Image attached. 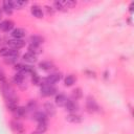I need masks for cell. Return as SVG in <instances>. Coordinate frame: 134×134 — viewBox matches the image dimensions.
<instances>
[{
    "instance_id": "4",
    "label": "cell",
    "mask_w": 134,
    "mask_h": 134,
    "mask_svg": "<svg viewBox=\"0 0 134 134\" xmlns=\"http://www.w3.org/2000/svg\"><path fill=\"white\" fill-rule=\"evenodd\" d=\"M62 77V74L59 73V72H53V73H50L43 82L42 84H47V85H53L54 83L59 82Z\"/></svg>"
},
{
    "instance_id": "15",
    "label": "cell",
    "mask_w": 134,
    "mask_h": 134,
    "mask_svg": "<svg viewBox=\"0 0 134 134\" xmlns=\"http://www.w3.org/2000/svg\"><path fill=\"white\" fill-rule=\"evenodd\" d=\"M3 10L6 13V14H10L14 9V5H13V2L9 1V0H5L3 1Z\"/></svg>"
},
{
    "instance_id": "29",
    "label": "cell",
    "mask_w": 134,
    "mask_h": 134,
    "mask_svg": "<svg viewBox=\"0 0 134 134\" xmlns=\"http://www.w3.org/2000/svg\"><path fill=\"white\" fill-rule=\"evenodd\" d=\"M82 95H83V93H82V90H81L80 88H76V89L73 90V97H74L75 99L82 97Z\"/></svg>"
},
{
    "instance_id": "33",
    "label": "cell",
    "mask_w": 134,
    "mask_h": 134,
    "mask_svg": "<svg viewBox=\"0 0 134 134\" xmlns=\"http://www.w3.org/2000/svg\"><path fill=\"white\" fill-rule=\"evenodd\" d=\"M32 134H42V133H39V132H35V133H32Z\"/></svg>"
},
{
    "instance_id": "1",
    "label": "cell",
    "mask_w": 134,
    "mask_h": 134,
    "mask_svg": "<svg viewBox=\"0 0 134 134\" xmlns=\"http://www.w3.org/2000/svg\"><path fill=\"white\" fill-rule=\"evenodd\" d=\"M1 90H2V94H3V96L5 97L6 102H8V100H17V96H16V94H15V91H14V89L8 85V83L2 84V85H1Z\"/></svg>"
},
{
    "instance_id": "25",
    "label": "cell",
    "mask_w": 134,
    "mask_h": 134,
    "mask_svg": "<svg viewBox=\"0 0 134 134\" xmlns=\"http://www.w3.org/2000/svg\"><path fill=\"white\" fill-rule=\"evenodd\" d=\"M13 2V5H14V8L17 7H22V6H25L27 4V1H24V0H16V1H12Z\"/></svg>"
},
{
    "instance_id": "19",
    "label": "cell",
    "mask_w": 134,
    "mask_h": 134,
    "mask_svg": "<svg viewBox=\"0 0 134 134\" xmlns=\"http://www.w3.org/2000/svg\"><path fill=\"white\" fill-rule=\"evenodd\" d=\"M44 109H45V112L48 115H53L55 113V108L51 103H46L44 105Z\"/></svg>"
},
{
    "instance_id": "18",
    "label": "cell",
    "mask_w": 134,
    "mask_h": 134,
    "mask_svg": "<svg viewBox=\"0 0 134 134\" xmlns=\"http://www.w3.org/2000/svg\"><path fill=\"white\" fill-rule=\"evenodd\" d=\"M64 106H65V107H66V109H67L68 111H70V112L75 111V110H76V108H77L76 103H75L74 100H72V99H67V102H66V104H65Z\"/></svg>"
},
{
    "instance_id": "8",
    "label": "cell",
    "mask_w": 134,
    "mask_h": 134,
    "mask_svg": "<svg viewBox=\"0 0 134 134\" xmlns=\"http://www.w3.org/2000/svg\"><path fill=\"white\" fill-rule=\"evenodd\" d=\"M7 43H8L13 48H15V49H19V48L23 47L24 44H25L22 39H13V40H9Z\"/></svg>"
},
{
    "instance_id": "12",
    "label": "cell",
    "mask_w": 134,
    "mask_h": 134,
    "mask_svg": "<svg viewBox=\"0 0 134 134\" xmlns=\"http://www.w3.org/2000/svg\"><path fill=\"white\" fill-rule=\"evenodd\" d=\"M29 41H30V44L36 45V46H40L43 43V38L41 36H38V35H32L29 38Z\"/></svg>"
},
{
    "instance_id": "24",
    "label": "cell",
    "mask_w": 134,
    "mask_h": 134,
    "mask_svg": "<svg viewBox=\"0 0 134 134\" xmlns=\"http://www.w3.org/2000/svg\"><path fill=\"white\" fill-rule=\"evenodd\" d=\"M64 82H65V85H66V86H71V85L74 84V82H75V77H74L72 74H68V75H66Z\"/></svg>"
},
{
    "instance_id": "14",
    "label": "cell",
    "mask_w": 134,
    "mask_h": 134,
    "mask_svg": "<svg viewBox=\"0 0 134 134\" xmlns=\"http://www.w3.org/2000/svg\"><path fill=\"white\" fill-rule=\"evenodd\" d=\"M34 117L36 120H38V122L40 121H47V115L45 112H42V111H38L34 114Z\"/></svg>"
},
{
    "instance_id": "13",
    "label": "cell",
    "mask_w": 134,
    "mask_h": 134,
    "mask_svg": "<svg viewBox=\"0 0 134 134\" xmlns=\"http://www.w3.org/2000/svg\"><path fill=\"white\" fill-rule=\"evenodd\" d=\"M66 119L70 122H80L82 120V116L76 113H70L66 116Z\"/></svg>"
},
{
    "instance_id": "3",
    "label": "cell",
    "mask_w": 134,
    "mask_h": 134,
    "mask_svg": "<svg viewBox=\"0 0 134 134\" xmlns=\"http://www.w3.org/2000/svg\"><path fill=\"white\" fill-rule=\"evenodd\" d=\"M40 92L43 96H49L57 92V89L53 85H47V84H41Z\"/></svg>"
},
{
    "instance_id": "10",
    "label": "cell",
    "mask_w": 134,
    "mask_h": 134,
    "mask_svg": "<svg viewBox=\"0 0 134 134\" xmlns=\"http://www.w3.org/2000/svg\"><path fill=\"white\" fill-rule=\"evenodd\" d=\"M13 27H14V23H13V21H10V20H4V21H2V22L0 23V28H1L3 31H8V30H10Z\"/></svg>"
},
{
    "instance_id": "26",
    "label": "cell",
    "mask_w": 134,
    "mask_h": 134,
    "mask_svg": "<svg viewBox=\"0 0 134 134\" xmlns=\"http://www.w3.org/2000/svg\"><path fill=\"white\" fill-rule=\"evenodd\" d=\"M37 107H38V105H37L36 100H34V99H30V100L27 103L26 109H27V110H30V111H32V110H36V109H37Z\"/></svg>"
},
{
    "instance_id": "28",
    "label": "cell",
    "mask_w": 134,
    "mask_h": 134,
    "mask_svg": "<svg viewBox=\"0 0 134 134\" xmlns=\"http://www.w3.org/2000/svg\"><path fill=\"white\" fill-rule=\"evenodd\" d=\"M9 50H10V48H8V47H1L0 48V55L1 57H4V58L8 57Z\"/></svg>"
},
{
    "instance_id": "11",
    "label": "cell",
    "mask_w": 134,
    "mask_h": 134,
    "mask_svg": "<svg viewBox=\"0 0 134 134\" xmlns=\"http://www.w3.org/2000/svg\"><path fill=\"white\" fill-rule=\"evenodd\" d=\"M12 36L14 39H21L22 37L25 36V30L23 28H20V27H17L15 28L13 31H12Z\"/></svg>"
},
{
    "instance_id": "9",
    "label": "cell",
    "mask_w": 134,
    "mask_h": 134,
    "mask_svg": "<svg viewBox=\"0 0 134 134\" xmlns=\"http://www.w3.org/2000/svg\"><path fill=\"white\" fill-rule=\"evenodd\" d=\"M13 81H14L15 84H17L18 86H22V84H24V81H25V74L22 73V72H17V73L14 75Z\"/></svg>"
},
{
    "instance_id": "2",
    "label": "cell",
    "mask_w": 134,
    "mask_h": 134,
    "mask_svg": "<svg viewBox=\"0 0 134 134\" xmlns=\"http://www.w3.org/2000/svg\"><path fill=\"white\" fill-rule=\"evenodd\" d=\"M76 4V1L73 0H57L53 2V5L57 9H64V8H69L73 5Z\"/></svg>"
},
{
    "instance_id": "16",
    "label": "cell",
    "mask_w": 134,
    "mask_h": 134,
    "mask_svg": "<svg viewBox=\"0 0 134 134\" xmlns=\"http://www.w3.org/2000/svg\"><path fill=\"white\" fill-rule=\"evenodd\" d=\"M39 67L43 70H50L53 68V63L50 61H42L39 63Z\"/></svg>"
},
{
    "instance_id": "31",
    "label": "cell",
    "mask_w": 134,
    "mask_h": 134,
    "mask_svg": "<svg viewBox=\"0 0 134 134\" xmlns=\"http://www.w3.org/2000/svg\"><path fill=\"white\" fill-rule=\"evenodd\" d=\"M5 62L8 63V64H13V63H16L17 62V59L16 58H12V57H7L6 60H5Z\"/></svg>"
},
{
    "instance_id": "5",
    "label": "cell",
    "mask_w": 134,
    "mask_h": 134,
    "mask_svg": "<svg viewBox=\"0 0 134 134\" xmlns=\"http://www.w3.org/2000/svg\"><path fill=\"white\" fill-rule=\"evenodd\" d=\"M86 108L88 109L89 112H94V111L98 110V105H97V103L95 102V99L93 97L89 96L86 99Z\"/></svg>"
},
{
    "instance_id": "17",
    "label": "cell",
    "mask_w": 134,
    "mask_h": 134,
    "mask_svg": "<svg viewBox=\"0 0 134 134\" xmlns=\"http://www.w3.org/2000/svg\"><path fill=\"white\" fill-rule=\"evenodd\" d=\"M67 99H68V98H67L66 95L63 94V93H59V94L55 96V103H57V105H59V106H64V105L66 104Z\"/></svg>"
},
{
    "instance_id": "21",
    "label": "cell",
    "mask_w": 134,
    "mask_h": 134,
    "mask_svg": "<svg viewBox=\"0 0 134 134\" xmlns=\"http://www.w3.org/2000/svg\"><path fill=\"white\" fill-rule=\"evenodd\" d=\"M28 52L29 53H32V54H35L37 57V54H39L41 52V48H40V46H36V45L30 44L28 46Z\"/></svg>"
},
{
    "instance_id": "27",
    "label": "cell",
    "mask_w": 134,
    "mask_h": 134,
    "mask_svg": "<svg viewBox=\"0 0 134 134\" xmlns=\"http://www.w3.org/2000/svg\"><path fill=\"white\" fill-rule=\"evenodd\" d=\"M31 82L34 84H36V85H41V79H40V76L36 72L31 74Z\"/></svg>"
},
{
    "instance_id": "20",
    "label": "cell",
    "mask_w": 134,
    "mask_h": 134,
    "mask_svg": "<svg viewBox=\"0 0 134 134\" xmlns=\"http://www.w3.org/2000/svg\"><path fill=\"white\" fill-rule=\"evenodd\" d=\"M14 112H15V114H16L18 117H23V116H25V114H26V112H27V109H26L25 107L20 106V107H17Z\"/></svg>"
},
{
    "instance_id": "22",
    "label": "cell",
    "mask_w": 134,
    "mask_h": 134,
    "mask_svg": "<svg viewBox=\"0 0 134 134\" xmlns=\"http://www.w3.org/2000/svg\"><path fill=\"white\" fill-rule=\"evenodd\" d=\"M23 60L25 62H28V63H34V62H36V55L32 53L26 52L23 54Z\"/></svg>"
},
{
    "instance_id": "30",
    "label": "cell",
    "mask_w": 134,
    "mask_h": 134,
    "mask_svg": "<svg viewBox=\"0 0 134 134\" xmlns=\"http://www.w3.org/2000/svg\"><path fill=\"white\" fill-rule=\"evenodd\" d=\"M5 83H7V82H6V76H5L4 73L0 70V84L2 85V84H5Z\"/></svg>"
},
{
    "instance_id": "32",
    "label": "cell",
    "mask_w": 134,
    "mask_h": 134,
    "mask_svg": "<svg viewBox=\"0 0 134 134\" xmlns=\"http://www.w3.org/2000/svg\"><path fill=\"white\" fill-rule=\"evenodd\" d=\"M45 8H46V10H47L48 14H53V13H54V8H53V6H51V5H46Z\"/></svg>"
},
{
    "instance_id": "7",
    "label": "cell",
    "mask_w": 134,
    "mask_h": 134,
    "mask_svg": "<svg viewBox=\"0 0 134 134\" xmlns=\"http://www.w3.org/2000/svg\"><path fill=\"white\" fill-rule=\"evenodd\" d=\"M30 10H31V14H32L35 17H37V18H42V17H43V9H42V7H41L40 5H38V4L31 5Z\"/></svg>"
},
{
    "instance_id": "6",
    "label": "cell",
    "mask_w": 134,
    "mask_h": 134,
    "mask_svg": "<svg viewBox=\"0 0 134 134\" xmlns=\"http://www.w3.org/2000/svg\"><path fill=\"white\" fill-rule=\"evenodd\" d=\"M10 127H12V129H13L15 132H17V133H22V132L24 131L23 124H22L21 121L17 120V119H14V120L10 121Z\"/></svg>"
},
{
    "instance_id": "23",
    "label": "cell",
    "mask_w": 134,
    "mask_h": 134,
    "mask_svg": "<svg viewBox=\"0 0 134 134\" xmlns=\"http://www.w3.org/2000/svg\"><path fill=\"white\" fill-rule=\"evenodd\" d=\"M37 130H38L39 133H44L47 130V121H40V122H38Z\"/></svg>"
}]
</instances>
